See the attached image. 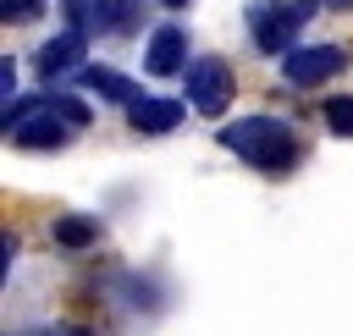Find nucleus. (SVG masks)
Listing matches in <instances>:
<instances>
[{
  "label": "nucleus",
  "mask_w": 353,
  "mask_h": 336,
  "mask_svg": "<svg viewBox=\"0 0 353 336\" xmlns=\"http://www.w3.org/2000/svg\"><path fill=\"white\" fill-rule=\"evenodd\" d=\"M221 149H232L237 160H248L254 171H292L298 165V138H292V127L287 121H276V116H237V121H226L221 132Z\"/></svg>",
  "instance_id": "f257e3e1"
},
{
  "label": "nucleus",
  "mask_w": 353,
  "mask_h": 336,
  "mask_svg": "<svg viewBox=\"0 0 353 336\" xmlns=\"http://www.w3.org/2000/svg\"><path fill=\"white\" fill-rule=\"evenodd\" d=\"M314 6L320 0H254L248 6V28H254V50H265V55H287V50H298L292 39H298V28L314 17Z\"/></svg>",
  "instance_id": "f03ea898"
},
{
  "label": "nucleus",
  "mask_w": 353,
  "mask_h": 336,
  "mask_svg": "<svg viewBox=\"0 0 353 336\" xmlns=\"http://www.w3.org/2000/svg\"><path fill=\"white\" fill-rule=\"evenodd\" d=\"M188 105L199 110V116H221L226 105H232V66L221 61V55H199V61H188Z\"/></svg>",
  "instance_id": "7ed1b4c3"
},
{
  "label": "nucleus",
  "mask_w": 353,
  "mask_h": 336,
  "mask_svg": "<svg viewBox=\"0 0 353 336\" xmlns=\"http://www.w3.org/2000/svg\"><path fill=\"white\" fill-rule=\"evenodd\" d=\"M342 66H347V50H342V44H298V50L281 55V77H287L292 88H320V83L336 77Z\"/></svg>",
  "instance_id": "20e7f679"
},
{
  "label": "nucleus",
  "mask_w": 353,
  "mask_h": 336,
  "mask_svg": "<svg viewBox=\"0 0 353 336\" xmlns=\"http://www.w3.org/2000/svg\"><path fill=\"white\" fill-rule=\"evenodd\" d=\"M143 66H149L154 77H176V72H188V33H182L176 22H160V28L149 33Z\"/></svg>",
  "instance_id": "39448f33"
},
{
  "label": "nucleus",
  "mask_w": 353,
  "mask_h": 336,
  "mask_svg": "<svg viewBox=\"0 0 353 336\" xmlns=\"http://www.w3.org/2000/svg\"><path fill=\"white\" fill-rule=\"evenodd\" d=\"M83 33L77 28H66V33H55L50 44H39V55H33V66H39V77L50 83V77H66L72 66H83Z\"/></svg>",
  "instance_id": "423d86ee"
},
{
  "label": "nucleus",
  "mask_w": 353,
  "mask_h": 336,
  "mask_svg": "<svg viewBox=\"0 0 353 336\" xmlns=\"http://www.w3.org/2000/svg\"><path fill=\"white\" fill-rule=\"evenodd\" d=\"M182 121V99H160V94H143L138 105H127V127L143 132V138H160Z\"/></svg>",
  "instance_id": "0eeeda50"
},
{
  "label": "nucleus",
  "mask_w": 353,
  "mask_h": 336,
  "mask_svg": "<svg viewBox=\"0 0 353 336\" xmlns=\"http://www.w3.org/2000/svg\"><path fill=\"white\" fill-rule=\"evenodd\" d=\"M83 88L99 94V99H110V105H138L143 99V88L132 77H121L116 66H83Z\"/></svg>",
  "instance_id": "6e6552de"
},
{
  "label": "nucleus",
  "mask_w": 353,
  "mask_h": 336,
  "mask_svg": "<svg viewBox=\"0 0 353 336\" xmlns=\"http://www.w3.org/2000/svg\"><path fill=\"white\" fill-rule=\"evenodd\" d=\"M61 11H66V28H77L83 39L88 33H110V6L105 0H66Z\"/></svg>",
  "instance_id": "1a4fd4ad"
},
{
  "label": "nucleus",
  "mask_w": 353,
  "mask_h": 336,
  "mask_svg": "<svg viewBox=\"0 0 353 336\" xmlns=\"http://www.w3.org/2000/svg\"><path fill=\"white\" fill-rule=\"evenodd\" d=\"M50 231H55L61 248H88V242H99V220H94V215H61Z\"/></svg>",
  "instance_id": "9d476101"
},
{
  "label": "nucleus",
  "mask_w": 353,
  "mask_h": 336,
  "mask_svg": "<svg viewBox=\"0 0 353 336\" xmlns=\"http://www.w3.org/2000/svg\"><path fill=\"white\" fill-rule=\"evenodd\" d=\"M325 127L336 138H353V94H331L325 99Z\"/></svg>",
  "instance_id": "9b49d317"
},
{
  "label": "nucleus",
  "mask_w": 353,
  "mask_h": 336,
  "mask_svg": "<svg viewBox=\"0 0 353 336\" xmlns=\"http://www.w3.org/2000/svg\"><path fill=\"white\" fill-rule=\"evenodd\" d=\"M110 6V33H132L143 17V0H105Z\"/></svg>",
  "instance_id": "f8f14e48"
},
{
  "label": "nucleus",
  "mask_w": 353,
  "mask_h": 336,
  "mask_svg": "<svg viewBox=\"0 0 353 336\" xmlns=\"http://www.w3.org/2000/svg\"><path fill=\"white\" fill-rule=\"evenodd\" d=\"M50 0H0V22H33Z\"/></svg>",
  "instance_id": "ddd939ff"
},
{
  "label": "nucleus",
  "mask_w": 353,
  "mask_h": 336,
  "mask_svg": "<svg viewBox=\"0 0 353 336\" xmlns=\"http://www.w3.org/2000/svg\"><path fill=\"white\" fill-rule=\"evenodd\" d=\"M44 99H50L72 127H88V105H83V99H72V94H44Z\"/></svg>",
  "instance_id": "4468645a"
},
{
  "label": "nucleus",
  "mask_w": 353,
  "mask_h": 336,
  "mask_svg": "<svg viewBox=\"0 0 353 336\" xmlns=\"http://www.w3.org/2000/svg\"><path fill=\"white\" fill-rule=\"evenodd\" d=\"M0 94H6V105H11V94H17V66H11V55L0 61Z\"/></svg>",
  "instance_id": "2eb2a0df"
},
{
  "label": "nucleus",
  "mask_w": 353,
  "mask_h": 336,
  "mask_svg": "<svg viewBox=\"0 0 353 336\" xmlns=\"http://www.w3.org/2000/svg\"><path fill=\"white\" fill-rule=\"evenodd\" d=\"M160 6H165V11H182V6H188V0H160Z\"/></svg>",
  "instance_id": "dca6fc26"
},
{
  "label": "nucleus",
  "mask_w": 353,
  "mask_h": 336,
  "mask_svg": "<svg viewBox=\"0 0 353 336\" xmlns=\"http://www.w3.org/2000/svg\"><path fill=\"white\" fill-rule=\"evenodd\" d=\"M61 336H88V330H61Z\"/></svg>",
  "instance_id": "f3484780"
}]
</instances>
